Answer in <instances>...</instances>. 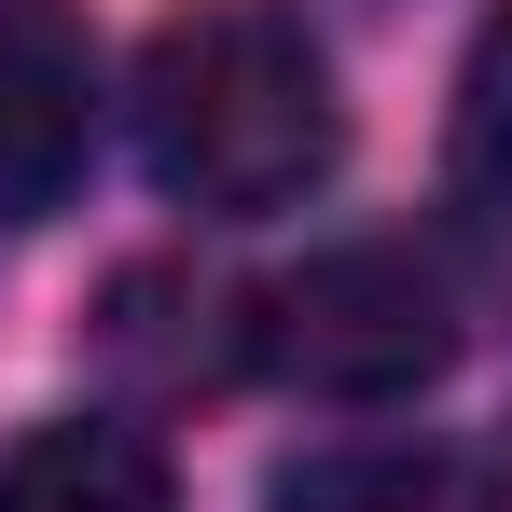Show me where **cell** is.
I'll return each mask as SVG.
<instances>
[{
	"instance_id": "2",
	"label": "cell",
	"mask_w": 512,
	"mask_h": 512,
	"mask_svg": "<svg viewBox=\"0 0 512 512\" xmlns=\"http://www.w3.org/2000/svg\"><path fill=\"white\" fill-rule=\"evenodd\" d=\"M471 346V277L429 236H346V250L291 263L250 319V360L305 402H402Z\"/></svg>"
},
{
	"instance_id": "5",
	"label": "cell",
	"mask_w": 512,
	"mask_h": 512,
	"mask_svg": "<svg viewBox=\"0 0 512 512\" xmlns=\"http://www.w3.org/2000/svg\"><path fill=\"white\" fill-rule=\"evenodd\" d=\"M263 512H499V471L457 443H333V457H291Z\"/></svg>"
},
{
	"instance_id": "6",
	"label": "cell",
	"mask_w": 512,
	"mask_h": 512,
	"mask_svg": "<svg viewBox=\"0 0 512 512\" xmlns=\"http://www.w3.org/2000/svg\"><path fill=\"white\" fill-rule=\"evenodd\" d=\"M457 194L512 208V0L485 14V42L457 70Z\"/></svg>"
},
{
	"instance_id": "1",
	"label": "cell",
	"mask_w": 512,
	"mask_h": 512,
	"mask_svg": "<svg viewBox=\"0 0 512 512\" xmlns=\"http://www.w3.org/2000/svg\"><path fill=\"white\" fill-rule=\"evenodd\" d=\"M346 153L333 56L305 42L291 0H194L139 56V167L167 180L194 222H263L319 194Z\"/></svg>"
},
{
	"instance_id": "4",
	"label": "cell",
	"mask_w": 512,
	"mask_h": 512,
	"mask_svg": "<svg viewBox=\"0 0 512 512\" xmlns=\"http://www.w3.org/2000/svg\"><path fill=\"white\" fill-rule=\"evenodd\" d=\"M0 512H180L167 443L125 416H56L0 457Z\"/></svg>"
},
{
	"instance_id": "3",
	"label": "cell",
	"mask_w": 512,
	"mask_h": 512,
	"mask_svg": "<svg viewBox=\"0 0 512 512\" xmlns=\"http://www.w3.org/2000/svg\"><path fill=\"white\" fill-rule=\"evenodd\" d=\"M97 153V70L84 28L56 0H0V236L70 208V180Z\"/></svg>"
}]
</instances>
